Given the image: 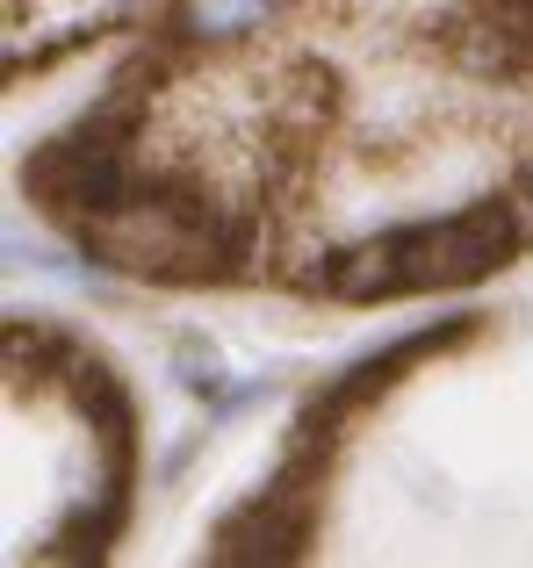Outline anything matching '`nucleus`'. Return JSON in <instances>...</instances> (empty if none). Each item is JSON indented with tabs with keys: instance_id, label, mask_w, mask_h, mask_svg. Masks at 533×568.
Listing matches in <instances>:
<instances>
[{
	"instance_id": "nucleus-1",
	"label": "nucleus",
	"mask_w": 533,
	"mask_h": 568,
	"mask_svg": "<svg viewBox=\"0 0 533 568\" xmlns=\"http://www.w3.org/2000/svg\"><path fill=\"white\" fill-rule=\"evenodd\" d=\"M520 216L512 202H469L440 223H396V231L368 237V245L339 252L324 266V288L339 303H390V295H419V288H462L483 281L520 252Z\"/></svg>"
},
{
	"instance_id": "nucleus-4",
	"label": "nucleus",
	"mask_w": 533,
	"mask_h": 568,
	"mask_svg": "<svg viewBox=\"0 0 533 568\" xmlns=\"http://www.w3.org/2000/svg\"><path fill=\"white\" fill-rule=\"evenodd\" d=\"M181 382H188V388H202V396H210V388H217V353H210V346H202V353L188 346V353H181Z\"/></svg>"
},
{
	"instance_id": "nucleus-3",
	"label": "nucleus",
	"mask_w": 533,
	"mask_h": 568,
	"mask_svg": "<svg viewBox=\"0 0 533 568\" xmlns=\"http://www.w3.org/2000/svg\"><path fill=\"white\" fill-rule=\"evenodd\" d=\"M274 8H281V0H188L181 29L202 37V43H231V37H245V29H260Z\"/></svg>"
},
{
	"instance_id": "nucleus-2",
	"label": "nucleus",
	"mask_w": 533,
	"mask_h": 568,
	"mask_svg": "<svg viewBox=\"0 0 533 568\" xmlns=\"http://www.w3.org/2000/svg\"><path fill=\"white\" fill-rule=\"evenodd\" d=\"M295 475H303V454H295L253 504H239V511L217 526V561H289V555H303L310 497L295 489Z\"/></svg>"
},
{
	"instance_id": "nucleus-5",
	"label": "nucleus",
	"mask_w": 533,
	"mask_h": 568,
	"mask_svg": "<svg viewBox=\"0 0 533 568\" xmlns=\"http://www.w3.org/2000/svg\"><path fill=\"white\" fill-rule=\"evenodd\" d=\"M526 187H533V173H526Z\"/></svg>"
}]
</instances>
